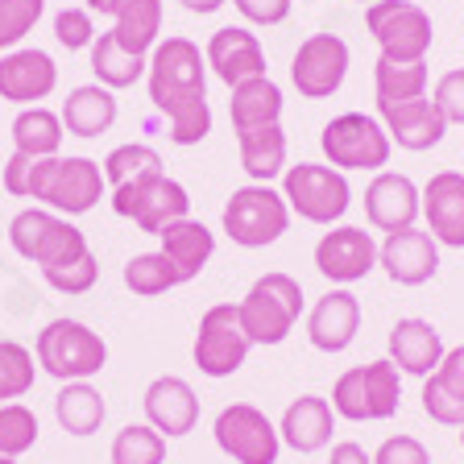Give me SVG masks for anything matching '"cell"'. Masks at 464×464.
<instances>
[{"mask_svg":"<svg viewBox=\"0 0 464 464\" xmlns=\"http://www.w3.org/2000/svg\"><path fill=\"white\" fill-rule=\"evenodd\" d=\"M150 104L170 121V141L191 150L212 133V104H208V58L191 38H158L145 67Z\"/></svg>","mask_w":464,"mask_h":464,"instance_id":"obj_1","label":"cell"},{"mask_svg":"<svg viewBox=\"0 0 464 464\" xmlns=\"http://www.w3.org/2000/svg\"><path fill=\"white\" fill-rule=\"evenodd\" d=\"M25 199H34L38 208H50V212H58V216H83V212H92L100 199H108L104 166L83 154L34 158Z\"/></svg>","mask_w":464,"mask_h":464,"instance_id":"obj_2","label":"cell"},{"mask_svg":"<svg viewBox=\"0 0 464 464\" xmlns=\"http://www.w3.org/2000/svg\"><path fill=\"white\" fill-rule=\"evenodd\" d=\"M328 402L336 419H348V423H386L402 406V373L390 357L353 365L336 377Z\"/></svg>","mask_w":464,"mask_h":464,"instance_id":"obj_3","label":"cell"},{"mask_svg":"<svg viewBox=\"0 0 464 464\" xmlns=\"http://www.w3.org/2000/svg\"><path fill=\"white\" fill-rule=\"evenodd\" d=\"M303 307H307V299H303L299 278L274 270V274H261V278L245 290V299L237 303V315H241V328H245V336H249V344L274 348L295 332Z\"/></svg>","mask_w":464,"mask_h":464,"instance_id":"obj_4","label":"cell"},{"mask_svg":"<svg viewBox=\"0 0 464 464\" xmlns=\"http://www.w3.org/2000/svg\"><path fill=\"white\" fill-rule=\"evenodd\" d=\"M34 361L54 382H92L108 365V344L79 319H50L34 340Z\"/></svg>","mask_w":464,"mask_h":464,"instance_id":"obj_5","label":"cell"},{"mask_svg":"<svg viewBox=\"0 0 464 464\" xmlns=\"http://www.w3.org/2000/svg\"><path fill=\"white\" fill-rule=\"evenodd\" d=\"M282 199H286L290 216L332 228V224L344 220L348 203H353V187H348V174L336 166L299 162L286 166V174H282Z\"/></svg>","mask_w":464,"mask_h":464,"instance_id":"obj_6","label":"cell"},{"mask_svg":"<svg viewBox=\"0 0 464 464\" xmlns=\"http://www.w3.org/2000/svg\"><path fill=\"white\" fill-rule=\"evenodd\" d=\"M319 150L336 170H386L394 141H390L386 125L373 112H340L332 116L324 133H319Z\"/></svg>","mask_w":464,"mask_h":464,"instance_id":"obj_7","label":"cell"},{"mask_svg":"<svg viewBox=\"0 0 464 464\" xmlns=\"http://www.w3.org/2000/svg\"><path fill=\"white\" fill-rule=\"evenodd\" d=\"M9 245L17 249V257H25L38 270L63 266V261L92 249L83 232L71 224V216H58L50 208H38V203L9 220Z\"/></svg>","mask_w":464,"mask_h":464,"instance_id":"obj_8","label":"cell"},{"mask_svg":"<svg viewBox=\"0 0 464 464\" xmlns=\"http://www.w3.org/2000/svg\"><path fill=\"white\" fill-rule=\"evenodd\" d=\"M220 224L232 245L266 249V245H274L290 228V208L282 199V191H274L270 183H245L228 195Z\"/></svg>","mask_w":464,"mask_h":464,"instance_id":"obj_9","label":"cell"},{"mask_svg":"<svg viewBox=\"0 0 464 464\" xmlns=\"http://www.w3.org/2000/svg\"><path fill=\"white\" fill-rule=\"evenodd\" d=\"M365 25L373 34L382 58H390V63H427L435 25L423 5H415V0H373L365 9Z\"/></svg>","mask_w":464,"mask_h":464,"instance_id":"obj_10","label":"cell"},{"mask_svg":"<svg viewBox=\"0 0 464 464\" xmlns=\"http://www.w3.org/2000/svg\"><path fill=\"white\" fill-rule=\"evenodd\" d=\"M108 203H112L116 216L133 220L141 232L150 237H162L174 220L191 216V195L179 179L170 174H150V179H137V183H125V187H112L108 191Z\"/></svg>","mask_w":464,"mask_h":464,"instance_id":"obj_11","label":"cell"},{"mask_svg":"<svg viewBox=\"0 0 464 464\" xmlns=\"http://www.w3.org/2000/svg\"><path fill=\"white\" fill-rule=\"evenodd\" d=\"M216 448L237 464H278L282 435L278 423H270V415L253 402H232L224 406L212 423Z\"/></svg>","mask_w":464,"mask_h":464,"instance_id":"obj_12","label":"cell"},{"mask_svg":"<svg viewBox=\"0 0 464 464\" xmlns=\"http://www.w3.org/2000/svg\"><path fill=\"white\" fill-rule=\"evenodd\" d=\"M249 336L241 328L237 303H216L199 315V332H195L191 357L203 377H232L249 357Z\"/></svg>","mask_w":464,"mask_h":464,"instance_id":"obj_13","label":"cell"},{"mask_svg":"<svg viewBox=\"0 0 464 464\" xmlns=\"http://www.w3.org/2000/svg\"><path fill=\"white\" fill-rule=\"evenodd\" d=\"M353 50L340 34H311L290 58V83L303 100H332L348 79Z\"/></svg>","mask_w":464,"mask_h":464,"instance_id":"obj_14","label":"cell"},{"mask_svg":"<svg viewBox=\"0 0 464 464\" xmlns=\"http://www.w3.org/2000/svg\"><path fill=\"white\" fill-rule=\"evenodd\" d=\"M315 270L332 282V286H353V282L369 278L377 270V241L373 232L357 228V224H332L315 241Z\"/></svg>","mask_w":464,"mask_h":464,"instance_id":"obj_15","label":"cell"},{"mask_svg":"<svg viewBox=\"0 0 464 464\" xmlns=\"http://www.w3.org/2000/svg\"><path fill=\"white\" fill-rule=\"evenodd\" d=\"M377 266L386 270L394 286H423L440 274V241L419 224L402 232H386V241L377 245Z\"/></svg>","mask_w":464,"mask_h":464,"instance_id":"obj_16","label":"cell"},{"mask_svg":"<svg viewBox=\"0 0 464 464\" xmlns=\"http://www.w3.org/2000/svg\"><path fill=\"white\" fill-rule=\"evenodd\" d=\"M377 121L386 125L390 141L406 154H423L435 150L448 133L444 112L435 108V100L419 96V100H377Z\"/></svg>","mask_w":464,"mask_h":464,"instance_id":"obj_17","label":"cell"},{"mask_svg":"<svg viewBox=\"0 0 464 464\" xmlns=\"http://www.w3.org/2000/svg\"><path fill=\"white\" fill-rule=\"evenodd\" d=\"M54 87H58V67L46 50L17 46L9 54H0V100H9L17 108H34L54 96Z\"/></svg>","mask_w":464,"mask_h":464,"instance_id":"obj_18","label":"cell"},{"mask_svg":"<svg viewBox=\"0 0 464 464\" xmlns=\"http://www.w3.org/2000/svg\"><path fill=\"white\" fill-rule=\"evenodd\" d=\"M365 216L377 232H402L415 228L423 216V187L398 170H377L373 183L365 187Z\"/></svg>","mask_w":464,"mask_h":464,"instance_id":"obj_19","label":"cell"},{"mask_svg":"<svg viewBox=\"0 0 464 464\" xmlns=\"http://www.w3.org/2000/svg\"><path fill=\"white\" fill-rule=\"evenodd\" d=\"M141 406H145V423L158 435H166V440H179V435L195 431V423H199V394L179 373L154 377L141 394Z\"/></svg>","mask_w":464,"mask_h":464,"instance_id":"obj_20","label":"cell"},{"mask_svg":"<svg viewBox=\"0 0 464 464\" xmlns=\"http://www.w3.org/2000/svg\"><path fill=\"white\" fill-rule=\"evenodd\" d=\"M203 58H208V71L228 87L266 75V50H261L257 34L245 25L216 29L212 38H208V46H203Z\"/></svg>","mask_w":464,"mask_h":464,"instance_id":"obj_21","label":"cell"},{"mask_svg":"<svg viewBox=\"0 0 464 464\" xmlns=\"http://www.w3.org/2000/svg\"><path fill=\"white\" fill-rule=\"evenodd\" d=\"M361 332V303L348 286H332L315 307L307 311V340L319 353H344Z\"/></svg>","mask_w":464,"mask_h":464,"instance_id":"obj_22","label":"cell"},{"mask_svg":"<svg viewBox=\"0 0 464 464\" xmlns=\"http://www.w3.org/2000/svg\"><path fill=\"white\" fill-rule=\"evenodd\" d=\"M423 220L440 245L464 249V170H435L427 179Z\"/></svg>","mask_w":464,"mask_h":464,"instance_id":"obj_23","label":"cell"},{"mask_svg":"<svg viewBox=\"0 0 464 464\" xmlns=\"http://www.w3.org/2000/svg\"><path fill=\"white\" fill-rule=\"evenodd\" d=\"M386 348H390V361L398 365V373H411V377H431L448 353L440 328L431 319H419V315L398 319L390 328Z\"/></svg>","mask_w":464,"mask_h":464,"instance_id":"obj_24","label":"cell"},{"mask_svg":"<svg viewBox=\"0 0 464 464\" xmlns=\"http://www.w3.org/2000/svg\"><path fill=\"white\" fill-rule=\"evenodd\" d=\"M332 431H336V411H332L328 398H319V394L295 398L278 419L282 444L299 456H311V452H319V448H328Z\"/></svg>","mask_w":464,"mask_h":464,"instance_id":"obj_25","label":"cell"},{"mask_svg":"<svg viewBox=\"0 0 464 464\" xmlns=\"http://www.w3.org/2000/svg\"><path fill=\"white\" fill-rule=\"evenodd\" d=\"M87 13L112 17V34L133 54H150L162 34V0H87Z\"/></svg>","mask_w":464,"mask_h":464,"instance_id":"obj_26","label":"cell"},{"mask_svg":"<svg viewBox=\"0 0 464 464\" xmlns=\"http://www.w3.org/2000/svg\"><path fill=\"white\" fill-rule=\"evenodd\" d=\"M116 112H121V104H116V96L104 83H79L67 92L58 116H63V129H67L71 137L92 141V137L108 133V129L116 125Z\"/></svg>","mask_w":464,"mask_h":464,"instance_id":"obj_27","label":"cell"},{"mask_svg":"<svg viewBox=\"0 0 464 464\" xmlns=\"http://www.w3.org/2000/svg\"><path fill=\"white\" fill-rule=\"evenodd\" d=\"M158 241H162L166 261L179 270V278H183V282L199 278L203 266H208V261H212V253H216V232L208 228L203 220H195V216L174 220L170 228L158 237Z\"/></svg>","mask_w":464,"mask_h":464,"instance_id":"obj_28","label":"cell"},{"mask_svg":"<svg viewBox=\"0 0 464 464\" xmlns=\"http://www.w3.org/2000/svg\"><path fill=\"white\" fill-rule=\"evenodd\" d=\"M228 116H232V133L245 129H261V125H282V87L270 75L245 79V83L228 87Z\"/></svg>","mask_w":464,"mask_h":464,"instance_id":"obj_29","label":"cell"},{"mask_svg":"<svg viewBox=\"0 0 464 464\" xmlns=\"http://www.w3.org/2000/svg\"><path fill=\"white\" fill-rule=\"evenodd\" d=\"M237 150H241V170L249 174V183H274L286 174V133L282 125H261L237 133Z\"/></svg>","mask_w":464,"mask_h":464,"instance_id":"obj_30","label":"cell"},{"mask_svg":"<svg viewBox=\"0 0 464 464\" xmlns=\"http://www.w3.org/2000/svg\"><path fill=\"white\" fill-rule=\"evenodd\" d=\"M54 419L58 427L75 440H87V435H96L108 419V402L92 382H67V386L54 394Z\"/></svg>","mask_w":464,"mask_h":464,"instance_id":"obj_31","label":"cell"},{"mask_svg":"<svg viewBox=\"0 0 464 464\" xmlns=\"http://www.w3.org/2000/svg\"><path fill=\"white\" fill-rule=\"evenodd\" d=\"M150 67V54H133L129 46H121L112 29L96 34L92 42V71H96V83H104L108 92H121V87H133L137 79H145Z\"/></svg>","mask_w":464,"mask_h":464,"instance_id":"obj_32","label":"cell"},{"mask_svg":"<svg viewBox=\"0 0 464 464\" xmlns=\"http://www.w3.org/2000/svg\"><path fill=\"white\" fill-rule=\"evenodd\" d=\"M63 116L50 112L46 104H34V108H21L13 116V150L25 158H54L63 150Z\"/></svg>","mask_w":464,"mask_h":464,"instance_id":"obj_33","label":"cell"},{"mask_svg":"<svg viewBox=\"0 0 464 464\" xmlns=\"http://www.w3.org/2000/svg\"><path fill=\"white\" fill-rule=\"evenodd\" d=\"M125 286L133 290L137 299H158L166 290L183 286V278H179V270L166 261V253L154 249V253H137V257L125 261Z\"/></svg>","mask_w":464,"mask_h":464,"instance_id":"obj_34","label":"cell"},{"mask_svg":"<svg viewBox=\"0 0 464 464\" xmlns=\"http://www.w3.org/2000/svg\"><path fill=\"white\" fill-rule=\"evenodd\" d=\"M100 166H104V183H108V191H112V187H125V183H137V179H150V174H162V154L145 141H129V145H116Z\"/></svg>","mask_w":464,"mask_h":464,"instance_id":"obj_35","label":"cell"},{"mask_svg":"<svg viewBox=\"0 0 464 464\" xmlns=\"http://www.w3.org/2000/svg\"><path fill=\"white\" fill-rule=\"evenodd\" d=\"M373 96L377 100H419L427 96V63H373Z\"/></svg>","mask_w":464,"mask_h":464,"instance_id":"obj_36","label":"cell"},{"mask_svg":"<svg viewBox=\"0 0 464 464\" xmlns=\"http://www.w3.org/2000/svg\"><path fill=\"white\" fill-rule=\"evenodd\" d=\"M108 460L112 464H166V435H158L150 423H129L112 435Z\"/></svg>","mask_w":464,"mask_h":464,"instance_id":"obj_37","label":"cell"},{"mask_svg":"<svg viewBox=\"0 0 464 464\" xmlns=\"http://www.w3.org/2000/svg\"><path fill=\"white\" fill-rule=\"evenodd\" d=\"M38 382V361L17 340H0V406L17 402Z\"/></svg>","mask_w":464,"mask_h":464,"instance_id":"obj_38","label":"cell"},{"mask_svg":"<svg viewBox=\"0 0 464 464\" xmlns=\"http://www.w3.org/2000/svg\"><path fill=\"white\" fill-rule=\"evenodd\" d=\"M34 444H38V415L25 402L0 406V456L21 460Z\"/></svg>","mask_w":464,"mask_h":464,"instance_id":"obj_39","label":"cell"},{"mask_svg":"<svg viewBox=\"0 0 464 464\" xmlns=\"http://www.w3.org/2000/svg\"><path fill=\"white\" fill-rule=\"evenodd\" d=\"M46 13V0H0V50L9 54L34 34Z\"/></svg>","mask_w":464,"mask_h":464,"instance_id":"obj_40","label":"cell"},{"mask_svg":"<svg viewBox=\"0 0 464 464\" xmlns=\"http://www.w3.org/2000/svg\"><path fill=\"white\" fill-rule=\"evenodd\" d=\"M42 278H46V286L58 290V295H87V290L100 282V261H96V253L87 249V253H79V257L63 261V266L42 270Z\"/></svg>","mask_w":464,"mask_h":464,"instance_id":"obj_41","label":"cell"},{"mask_svg":"<svg viewBox=\"0 0 464 464\" xmlns=\"http://www.w3.org/2000/svg\"><path fill=\"white\" fill-rule=\"evenodd\" d=\"M54 38H58V46H67V50H92V42H96L92 13L87 9H63L54 17Z\"/></svg>","mask_w":464,"mask_h":464,"instance_id":"obj_42","label":"cell"},{"mask_svg":"<svg viewBox=\"0 0 464 464\" xmlns=\"http://www.w3.org/2000/svg\"><path fill=\"white\" fill-rule=\"evenodd\" d=\"M423 415L435 419V423H444V427H464V402L460 398H452L448 390H440L431 382V377H423Z\"/></svg>","mask_w":464,"mask_h":464,"instance_id":"obj_43","label":"cell"},{"mask_svg":"<svg viewBox=\"0 0 464 464\" xmlns=\"http://www.w3.org/2000/svg\"><path fill=\"white\" fill-rule=\"evenodd\" d=\"M431 100H435V108L444 112L448 129H452V125H464V67H456V71H448V75H440V83H435Z\"/></svg>","mask_w":464,"mask_h":464,"instance_id":"obj_44","label":"cell"},{"mask_svg":"<svg viewBox=\"0 0 464 464\" xmlns=\"http://www.w3.org/2000/svg\"><path fill=\"white\" fill-rule=\"evenodd\" d=\"M373 464H431V456L415 435H390L373 452Z\"/></svg>","mask_w":464,"mask_h":464,"instance_id":"obj_45","label":"cell"},{"mask_svg":"<svg viewBox=\"0 0 464 464\" xmlns=\"http://www.w3.org/2000/svg\"><path fill=\"white\" fill-rule=\"evenodd\" d=\"M237 5V13H241L245 21H253V25H282V21L290 17V5L295 0H232Z\"/></svg>","mask_w":464,"mask_h":464,"instance_id":"obj_46","label":"cell"},{"mask_svg":"<svg viewBox=\"0 0 464 464\" xmlns=\"http://www.w3.org/2000/svg\"><path fill=\"white\" fill-rule=\"evenodd\" d=\"M431 382H435L440 390H448L452 398H460V402H464V344L448 348L444 361H440V369L431 373Z\"/></svg>","mask_w":464,"mask_h":464,"instance_id":"obj_47","label":"cell"},{"mask_svg":"<svg viewBox=\"0 0 464 464\" xmlns=\"http://www.w3.org/2000/svg\"><path fill=\"white\" fill-rule=\"evenodd\" d=\"M29 170H34V158H25V154H17V150H13L9 162H5V170H0V183H5V191H9L13 199H25Z\"/></svg>","mask_w":464,"mask_h":464,"instance_id":"obj_48","label":"cell"},{"mask_svg":"<svg viewBox=\"0 0 464 464\" xmlns=\"http://www.w3.org/2000/svg\"><path fill=\"white\" fill-rule=\"evenodd\" d=\"M328 464H373V452H365V448L353 444V440H340V444H332Z\"/></svg>","mask_w":464,"mask_h":464,"instance_id":"obj_49","label":"cell"},{"mask_svg":"<svg viewBox=\"0 0 464 464\" xmlns=\"http://www.w3.org/2000/svg\"><path fill=\"white\" fill-rule=\"evenodd\" d=\"M187 13H199V17H208V13H216V9H224L228 0H179Z\"/></svg>","mask_w":464,"mask_h":464,"instance_id":"obj_50","label":"cell"},{"mask_svg":"<svg viewBox=\"0 0 464 464\" xmlns=\"http://www.w3.org/2000/svg\"><path fill=\"white\" fill-rule=\"evenodd\" d=\"M0 464H17V460H5V456H0Z\"/></svg>","mask_w":464,"mask_h":464,"instance_id":"obj_51","label":"cell"},{"mask_svg":"<svg viewBox=\"0 0 464 464\" xmlns=\"http://www.w3.org/2000/svg\"><path fill=\"white\" fill-rule=\"evenodd\" d=\"M357 5H373V0H357Z\"/></svg>","mask_w":464,"mask_h":464,"instance_id":"obj_52","label":"cell"},{"mask_svg":"<svg viewBox=\"0 0 464 464\" xmlns=\"http://www.w3.org/2000/svg\"><path fill=\"white\" fill-rule=\"evenodd\" d=\"M460 444H464V427H460Z\"/></svg>","mask_w":464,"mask_h":464,"instance_id":"obj_53","label":"cell"}]
</instances>
